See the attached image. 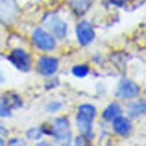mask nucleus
<instances>
[{"instance_id": "f257e3e1", "label": "nucleus", "mask_w": 146, "mask_h": 146, "mask_svg": "<svg viewBox=\"0 0 146 146\" xmlns=\"http://www.w3.org/2000/svg\"><path fill=\"white\" fill-rule=\"evenodd\" d=\"M39 24H43L59 43L70 39V32H72L70 19L63 15L61 7H52V9L43 11V15L39 19Z\"/></svg>"}, {"instance_id": "f03ea898", "label": "nucleus", "mask_w": 146, "mask_h": 146, "mask_svg": "<svg viewBox=\"0 0 146 146\" xmlns=\"http://www.w3.org/2000/svg\"><path fill=\"white\" fill-rule=\"evenodd\" d=\"M50 124V143L52 144H63L68 146L72 143V137H74V129H72V118L68 115L57 113L52 115V118L48 120Z\"/></svg>"}, {"instance_id": "7ed1b4c3", "label": "nucleus", "mask_w": 146, "mask_h": 146, "mask_svg": "<svg viewBox=\"0 0 146 146\" xmlns=\"http://www.w3.org/2000/svg\"><path fill=\"white\" fill-rule=\"evenodd\" d=\"M28 43H30V48L35 50V52H39V54L57 52V48H59V41H57L43 24H39V22L30 28Z\"/></svg>"}, {"instance_id": "20e7f679", "label": "nucleus", "mask_w": 146, "mask_h": 146, "mask_svg": "<svg viewBox=\"0 0 146 146\" xmlns=\"http://www.w3.org/2000/svg\"><path fill=\"white\" fill-rule=\"evenodd\" d=\"M33 52L32 48H26L22 44H13L9 46L6 54V61L15 68L17 72H22V74H30L33 70Z\"/></svg>"}, {"instance_id": "39448f33", "label": "nucleus", "mask_w": 146, "mask_h": 146, "mask_svg": "<svg viewBox=\"0 0 146 146\" xmlns=\"http://www.w3.org/2000/svg\"><path fill=\"white\" fill-rule=\"evenodd\" d=\"M70 33L74 35V41H76V44H78V48H89L96 43L98 28L91 19L82 17V19H76L74 28H72Z\"/></svg>"}, {"instance_id": "423d86ee", "label": "nucleus", "mask_w": 146, "mask_h": 146, "mask_svg": "<svg viewBox=\"0 0 146 146\" xmlns=\"http://www.w3.org/2000/svg\"><path fill=\"white\" fill-rule=\"evenodd\" d=\"M143 94V85L137 82L135 78L128 74H120L115 83V89H113V98L118 100V102H128V100H133L137 96Z\"/></svg>"}, {"instance_id": "0eeeda50", "label": "nucleus", "mask_w": 146, "mask_h": 146, "mask_svg": "<svg viewBox=\"0 0 146 146\" xmlns=\"http://www.w3.org/2000/svg\"><path fill=\"white\" fill-rule=\"evenodd\" d=\"M61 70V57L56 52H44V54H37L33 57V70L37 76L41 78H50V76L59 74Z\"/></svg>"}, {"instance_id": "6e6552de", "label": "nucleus", "mask_w": 146, "mask_h": 146, "mask_svg": "<svg viewBox=\"0 0 146 146\" xmlns=\"http://www.w3.org/2000/svg\"><path fill=\"white\" fill-rule=\"evenodd\" d=\"M22 17V7L19 0H0V26L6 30L17 28Z\"/></svg>"}, {"instance_id": "1a4fd4ad", "label": "nucleus", "mask_w": 146, "mask_h": 146, "mask_svg": "<svg viewBox=\"0 0 146 146\" xmlns=\"http://www.w3.org/2000/svg\"><path fill=\"white\" fill-rule=\"evenodd\" d=\"M109 129H111V135L113 137L126 141V139H129V137L133 135V131H135V122L122 113V115H118L115 120L109 122Z\"/></svg>"}, {"instance_id": "9d476101", "label": "nucleus", "mask_w": 146, "mask_h": 146, "mask_svg": "<svg viewBox=\"0 0 146 146\" xmlns=\"http://www.w3.org/2000/svg\"><path fill=\"white\" fill-rule=\"evenodd\" d=\"M72 129L78 135H82L85 141H89V144H93L96 141V120H87L82 117L72 118Z\"/></svg>"}, {"instance_id": "9b49d317", "label": "nucleus", "mask_w": 146, "mask_h": 146, "mask_svg": "<svg viewBox=\"0 0 146 146\" xmlns=\"http://www.w3.org/2000/svg\"><path fill=\"white\" fill-rule=\"evenodd\" d=\"M124 115L128 118H131L133 122L143 120V118L146 117V98L141 94V96H137L133 100L124 102Z\"/></svg>"}, {"instance_id": "f8f14e48", "label": "nucleus", "mask_w": 146, "mask_h": 146, "mask_svg": "<svg viewBox=\"0 0 146 146\" xmlns=\"http://www.w3.org/2000/svg\"><path fill=\"white\" fill-rule=\"evenodd\" d=\"M65 9L72 19L89 17V13L94 9V0H65Z\"/></svg>"}, {"instance_id": "ddd939ff", "label": "nucleus", "mask_w": 146, "mask_h": 146, "mask_svg": "<svg viewBox=\"0 0 146 146\" xmlns=\"http://www.w3.org/2000/svg\"><path fill=\"white\" fill-rule=\"evenodd\" d=\"M129 52L126 50H113L106 56V63H111V67L115 68L118 76L120 74H126L128 72V65H129Z\"/></svg>"}, {"instance_id": "4468645a", "label": "nucleus", "mask_w": 146, "mask_h": 146, "mask_svg": "<svg viewBox=\"0 0 146 146\" xmlns=\"http://www.w3.org/2000/svg\"><path fill=\"white\" fill-rule=\"evenodd\" d=\"M122 113H124V104L113 98V100H109V102H106V106H104L102 109H98V118L102 122H106V124H109L111 120H115V118Z\"/></svg>"}, {"instance_id": "2eb2a0df", "label": "nucleus", "mask_w": 146, "mask_h": 146, "mask_svg": "<svg viewBox=\"0 0 146 146\" xmlns=\"http://www.w3.org/2000/svg\"><path fill=\"white\" fill-rule=\"evenodd\" d=\"M0 96H2V100L7 104V107H9L11 111H21L26 107V100L24 96H22L21 93H17V91H6V93H0Z\"/></svg>"}, {"instance_id": "dca6fc26", "label": "nucleus", "mask_w": 146, "mask_h": 146, "mask_svg": "<svg viewBox=\"0 0 146 146\" xmlns=\"http://www.w3.org/2000/svg\"><path fill=\"white\" fill-rule=\"evenodd\" d=\"M74 117H82V118H87V120H96L98 118V106L93 102L78 104L76 111H74Z\"/></svg>"}, {"instance_id": "f3484780", "label": "nucleus", "mask_w": 146, "mask_h": 146, "mask_svg": "<svg viewBox=\"0 0 146 146\" xmlns=\"http://www.w3.org/2000/svg\"><path fill=\"white\" fill-rule=\"evenodd\" d=\"M93 74V65L89 61H76L70 65V76L76 80H85Z\"/></svg>"}, {"instance_id": "a211bd4d", "label": "nucleus", "mask_w": 146, "mask_h": 146, "mask_svg": "<svg viewBox=\"0 0 146 146\" xmlns=\"http://www.w3.org/2000/svg\"><path fill=\"white\" fill-rule=\"evenodd\" d=\"M44 137H46V133H44L43 122H41V124H35V126H30V128L24 131V139L28 141V143H33V144H35L39 139H44Z\"/></svg>"}, {"instance_id": "6ab92c4d", "label": "nucleus", "mask_w": 146, "mask_h": 146, "mask_svg": "<svg viewBox=\"0 0 146 146\" xmlns=\"http://www.w3.org/2000/svg\"><path fill=\"white\" fill-rule=\"evenodd\" d=\"M65 109V102L63 100H59V98H50L46 104H44V107H43V111L46 115H57V113H61V111Z\"/></svg>"}, {"instance_id": "aec40b11", "label": "nucleus", "mask_w": 146, "mask_h": 146, "mask_svg": "<svg viewBox=\"0 0 146 146\" xmlns=\"http://www.w3.org/2000/svg\"><path fill=\"white\" fill-rule=\"evenodd\" d=\"M57 87H61V80H59V76H50V78H44V82H43V89L44 91H56Z\"/></svg>"}, {"instance_id": "412c9836", "label": "nucleus", "mask_w": 146, "mask_h": 146, "mask_svg": "<svg viewBox=\"0 0 146 146\" xmlns=\"http://www.w3.org/2000/svg\"><path fill=\"white\" fill-rule=\"evenodd\" d=\"M28 141L24 139V135H7L6 137V146H26Z\"/></svg>"}, {"instance_id": "4be33fe9", "label": "nucleus", "mask_w": 146, "mask_h": 146, "mask_svg": "<svg viewBox=\"0 0 146 146\" xmlns=\"http://www.w3.org/2000/svg\"><path fill=\"white\" fill-rule=\"evenodd\" d=\"M104 6L115 7V9H126L129 6V0H104Z\"/></svg>"}, {"instance_id": "5701e85b", "label": "nucleus", "mask_w": 146, "mask_h": 146, "mask_svg": "<svg viewBox=\"0 0 146 146\" xmlns=\"http://www.w3.org/2000/svg\"><path fill=\"white\" fill-rule=\"evenodd\" d=\"M11 117H13V111L7 107V104L0 96V120H7V118H11Z\"/></svg>"}, {"instance_id": "b1692460", "label": "nucleus", "mask_w": 146, "mask_h": 146, "mask_svg": "<svg viewBox=\"0 0 146 146\" xmlns=\"http://www.w3.org/2000/svg\"><path fill=\"white\" fill-rule=\"evenodd\" d=\"M89 63L93 65H96V67H104L106 65V54H102V52H96V54H93L91 56V59H89Z\"/></svg>"}, {"instance_id": "393cba45", "label": "nucleus", "mask_w": 146, "mask_h": 146, "mask_svg": "<svg viewBox=\"0 0 146 146\" xmlns=\"http://www.w3.org/2000/svg\"><path fill=\"white\" fill-rule=\"evenodd\" d=\"M72 146H89V141H85L82 135H78V133H74V137H72Z\"/></svg>"}, {"instance_id": "a878e982", "label": "nucleus", "mask_w": 146, "mask_h": 146, "mask_svg": "<svg viewBox=\"0 0 146 146\" xmlns=\"http://www.w3.org/2000/svg\"><path fill=\"white\" fill-rule=\"evenodd\" d=\"M106 93H107V87H106V83H104V82H98V83H96V98H102V96H106Z\"/></svg>"}, {"instance_id": "bb28decb", "label": "nucleus", "mask_w": 146, "mask_h": 146, "mask_svg": "<svg viewBox=\"0 0 146 146\" xmlns=\"http://www.w3.org/2000/svg\"><path fill=\"white\" fill-rule=\"evenodd\" d=\"M0 135H4V137L9 135V128L6 126V122H4V120H0Z\"/></svg>"}, {"instance_id": "cd10ccee", "label": "nucleus", "mask_w": 146, "mask_h": 146, "mask_svg": "<svg viewBox=\"0 0 146 146\" xmlns=\"http://www.w3.org/2000/svg\"><path fill=\"white\" fill-rule=\"evenodd\" d=\"M4 83H7V74H6V70L0 67V85H4Z\"/></svg>"}, {"instance_id": "c85d7f7f", "label": "nucleus", "mask_w": 146, "mask_h": 146, "mask_svg": "<svg viewBox=\"0 0 146 146\" xmlns=\"http://www.w3.org/2000/svg\"><path fill=\"white\" fill-rule=\"evenodd\" d=\"M0 146H6V137L0 135Z\"/></svg>"}, {"instance_id": "c756f323", "label": "nucleus", "mask_w": 146, "mask_h": 146, "mask_svg": "<svg viewBox=\"0 0 146 146\" xmlns=\"http://www.w3.org/2000/svg\"><path fill=\"white\" fill-rule=\"evenodd\" d=\"M33 2H43V0H33Z\"/></svg>"}, {"instance_id": "7c9ffc66", "label": "nucleus", "mask_w": 146, "mask_h": 146, "mask_svg": "<svg viewBox=\"0 0 146 146\" xmlns=\"http://www.w3.org/2000/svg\"><path fill=\"white\" fill-rule=\"evenodd\" d=\"M0 93H2V91H0Z\"/></svg>"}]
</instances>
